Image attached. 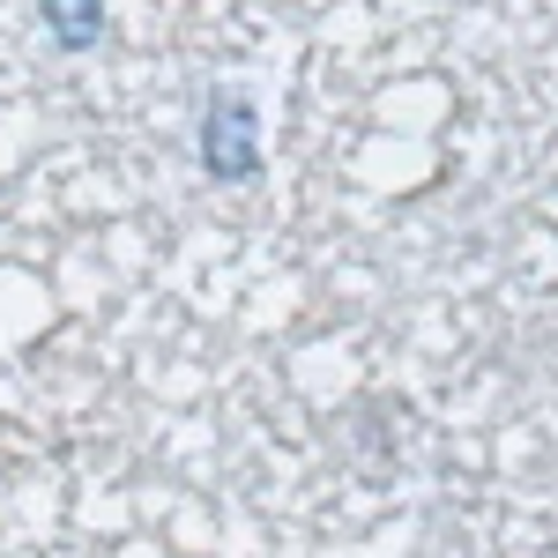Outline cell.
Here are the masks:
<instances>
[{
    "mask_svg": "<svg viewBox=\"0 0 558 558\" xmlns=\"http://www.w3.org/2000/svg\"><path fill=\"white\" fill-rule=\"evenodd\" d=\"M194 157H202V172L216 179V186H246V179H260V112L254 97H239V89L216 83L209 97H202V128H194Z\"/></svg>",
    "mask_w": 558,
    "mask_h": 558,
    "instance_id": "6da1fadb",
    "label": "cell"
},
{
    "mask_svg": "<svg viewBox=\"0 0 558 558\" xmlns=\"http://www.w3.org/2000/svg\"><path fill=\"white\" fill-rule=\"evenodd\" d=\"M38 23H45V38L60 45V52H97L105 31H112L105 0H38Z\"/></svg>",
    "mask_w": 558,
    "mask_h": 558,
    "instance_id": "7a4b0ae2",
    "label": "cell"
}]
</instances>
